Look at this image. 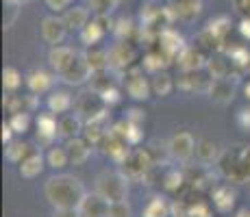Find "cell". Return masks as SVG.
Masks as SVG:
<instances>
[{"instance_id":"6da1fadb","label":"cell","mask_w":250,"mask_h":217,"mask_svg":"<svg viewBox=\"0 0 250 217\" xmlns=\"http://www.w3.org/2000/svg\"><path fill=\"white\" fill-rule=\"evenodd\" d=\"M85 194L83 182L70 174H57L44 182V196L55 209H79Z\"/></svg>"},{"instance_id":"7a4b0ae2","label":"cell","mask_w":250,"mask_h":217,"mask_svg":"<svg viewBox=\"0 0 250 217\" xmlns=\"http://www.w3.org/2000/svg\"><path fill=\"white\" fill-rule=\"evenodd\" d=\"M96 191L104 200L111 202V204L113 202H122L128 196V178L122 172L107 170V172L98 174V178H96Z\"/></svg>"},{"instance_id":"3957f363","label":"cell","mask_w":250,"mask_h":217,"mask_svg":"<svg viewBox=\"0 0 250 217\" xmlns=\"http://www.w3.org/2000/svg\"><path fill=\"white\" fill-rule=\"evenodd\" d=\"M76 107V113L85 119V122H94V119H107V102L104 98L98 94V91L89 89V91H83V94L76 98L74 102Z\"/></svg>"},{"instance_id":"277c9868","label":"cell","mask_w":250,"mask_h":217,"mask_svg":"<svg viewBox=\"0 0 250 217\" xmlns=\"http://www.w3.org/2000/svg\"><path fill=\"white\" fill-rule=\"evenodd\" d=\"M144 67H128L126 72H124V89H126V96L131 100H135V102H144V100H148L152 96V85H150V79H146V74H144Z\"/></svg>"},{"instance_id":"5b68a950","label":"cell","mask_w":250,"mask_h":217,"mask_svg":"<svg viewBox=\"0 0 250 217\" xmlns=\"http://www.w3.org/2000/svg\"><path fill=\"white\" fill-rule=\"evenodd\" d=\"M122 165L126 167V174L131 178H148V174L155 170L157 161L148 148H135V150H131Z\"/></svg>"},{"instance_id":"8992f818","label":"cell","mask_w":250,"mask_h":217,"mask_svg":"<svg viewBox=\"0 0 250 217\" xmlns=\"http://www.w3.org/2000/svg\"><path fill=\"white\" fill-rule=\"evenodd\" d=\"M137 61V48L128 39H120L113 48H109V70L126 72Z\"/></svg>"},{"instance_id":"52a82bcc","label":"cell","mask_w":250,"mask_h":217,"mask_svg":"<svg viewBox=\"0 0 250 217\" xmlns=\"http://www.w3.org/2000/svg\"><path fill=\"white\" fill-rule=\"evenodd\" d=\"M70 28L68 24H65L63 16H46L44 20L40 22V35L42 39H44L46 43H50V46H61L63 43V39L68 37Z\"/></svg>"},{"instance_id":"ba28073f","label":"cell","mask_w":250,"mask_h":217,"mask_svg":"<svg viewBox=\"0 0 250 217\" xmlns=\"http://www.w3.org/2000/svg\"><path fill=\"white\" fill-rule=\"evenodd\" d=\"M196 139L191 133L187 130H179V133L172 135L170 143H167V152L176 158V161H189L191 157L196 154Z\"/></svg>"},{"instance_id":"9c48e42d","label":"cell","mask_w":250,"mask_h":217,"mask_svg":"<svg viewBox=\"0 0 250 217\" xmlns=\"http://www.w3.org/2000/svg\"><path fill=\"white\" fill-rule=\"evenodd\" d=\"M213 79L209 76L207 70H194V72H183V76L176 80V87L183 91H200V94H209Z\"/></svg>"},{"instance_id":"30bf717a","label":"cell","mask_w":250,"mask_h":217,"mask_svg":"<svg viewBox=\"0 0 250 217\" xmlns=\"http://www.w3.org/2000/svg\"><path fill=\"white\" fill-rule=\"evenodd\" d=\"M220 176L229 182H239V146H233L230 150L220 152V158L215 161Z\"/></svg>"},{"instance_id":"8fae6325","label":"cell","mask_w":250,"mask_h":217,"mask_svg":"<svg viewBox=\"0 0 250 217\" xmlns=\"http://www.w3.org/2000/svg\"><path fill=\"white\" fill-rule=\"evenodd\" d=\"M91 67L89 63L85 61V55H76V59L72 61V65L68 67V70L63 72V74H59L61 76V80H63L65 85H74V87H79V85H83V83H87V80L91 79Z\"/></svg>"},{"instance_id":"7c38bea8","label":"cell","mask_w":250,"mask_h":217,"mask_svg":"<svg viewBox=\"0 0 250 217\" xmlns=\"http://www.w3.org/2000/svg\"><path fill=\"white\" fill-rule=\"evenodd\" d=\"M207 59H209V57H207L200 48H196L194 43H189V46H185L179 55H176L174 61L179 63L181 72H194V70H205Z\"/></svg>"},{"instance_id":"4fadbf2b","label":"cell","mask_w":250,"mask_h":217,"mask_svg":"<svg viewBox=\"0 0 250 217\" xmlns=\"http://www.w3.org/2000/svg\"><path fill=\"white\" fill-rule=\"evenodd\" d=\"M109 206H111V202L104 200L98 191L85 194L83 202L79 204V215L81 217H109Z\"/></svg>"},{"instance_id":"5bb4252c","label":"cell","mask_w":250,"mask_h":217,"mask_svg":"<svg viewBox=\"0 0 250 217\" xmlns=\"http://www.w3.org/2000/svg\"><path fill=\"white\" fill-rule=\"evenodd\" d=\"M85 128V122L79 113H63L59 115V122H57V137L59 139H74L81 137Z\"/></svg>"},{"instance_id":"9a60e30c","label":"cell","mask_w":250,"mask_h":217,"mask_svg":"<svg viewBox=\"0 0 250 217\" xmlns=\"http://www.w3.org/2000/svg\"><path fill=\"white\" fill-rule=\"evenodd\" d=\"M157 41H159V50L166 52L170 59H176V55L187 46L183 35L174 28H161L159 35H157Z\"/></svg>"},{"instance_id":"2e32d148","label":"cell","mask_w":250,"mask_h":217,"mask_svg":"<svg viewBox=\"0 0 250 217\" xmlns=\"http://www.w3.org/2000/svg\"><path fill=\"white\" fill-rule=\"evenodd\" d=\"M103 143H104V154L115 163H124L126 157L131 154V148H128L131 143H128L126 139H122L120 135H115L113 130H109Z\"/></svg>"},{"instance_id":"e0dca14e","label":"cell","mask_w":250,"mask_h":217,"mask_svg":"<svg viewBox=\"0 0 250 217\" xmlns=\"http://www.w3.org/2000/svg\"><path fill=\"white\" fill-rule=\"evenodd\" d=\"M170 11L174 20L181 22H194L203 11V0H174L170 4Z\"/></svg>"},{"instance_id":"ac0fdd59","label":"cell","mask_w":250,"mask_h":217,"mask_svg":"<svg viewBox=\"0 0 250 217\" xmlns=\"http://www.w3.org/2000/svg\"><path fill=\"white\" fill-rule=\"evenodd\" d=\"M76 55H79V52H76L74 48L61 43V46L50 48V52H48V61H50V67L57 72V74H63V72L72 65V61L76 59Z\"/></svg>"},{"instance_id":"d6986e66","label":"cell","mask_w":250,"mask_h":217,"mask_svg":"<svg viewBox=\"0 0 250 217\" xmlns=\"http://www.w3.org/2000/svg\"><path fill=\"white\" fill-rule=\"evenodd\" d=\"M65 150H68L72 165H85L91 154V143L81 135V137H74V139L65 141Z\"/></svg>"},{"instance_id":"ffe728a7","label":"cell","mask_w":250,"mask_h":217,"mask_svg":"<svg viewBox=\"0 0 250 217\" xmlns=\"http://www.w3.org/2000/svg\"><path fill=\"white\" fill-rule=\"evenodd\" d=\"M211 197H213V209L218 213H230L235 206V200H237V194L230 185H220L211 189Z\"/></svg>"},{"instance_id":"44dd1931","label":"cell","mask_w":250,"mask_h":217,"mask_svg":"<svg viewBox=\"0 0 250 217\" xmlns=\"http://www.w3.org/2000/svg\"><path fill=\"white\" fill-rule=\"evenodd\" d=\"M57 122H59V119L55 118L52 111L37 115V119H35V124H37V141L50 146L52 139L57 137Z\"/></svg>"},{"instance_id":"7402d4cb","label":"cell","mask_w":250,"mask_h":217,"mask_svg":"<svg viewBox=\"0 0 250 217\" xmlns=\"http://www.w3.org/2000/svg\"><path fill=\"white\" fill-rule=\"evenodd\" d=\"M230 67H233V61H230L227 55H222V50H220V52H213V55L207 59L205 70L209 72V76L215 80V79H229Z\"/></svg>"},{"instance_id":"603a6c76","label":"cell","mask_w":250,"mask_h":217,"mask_svg":"<svg viewBox=\"0 0 250 217\" xmlns=\"http://www.w3.org/2000/svg\"><path fill=\"white\" fill-rule=\"evenodd\" d=\"M209 96L215 104H230L235 98V85L230 83L229 79H215L211 83V89H209Z\"/></svg>"},{"instance_id":"cb8c5ba5","label":"cell","mask_w":250,"mask_h":217,"mask_svg":"<svg viewBox=\"0 0 250 217\" xmlns=\"http://www.w3.org/2000/svg\"><path fill=\"white\" fill-rule=\"evenodd\" d=\"M46 107H48V111H52L55 115H63V113H68V111L74 107V98H72L70 91L57 89V91H52V94L48 96Z\"/></svg>"},{"instance_id":"d4e9b609","label":"cell","mask_w":250,"mask_h":217,"mask_svg":"<svg viewBox=\"0 0 250 217\" xmlns=\"http://www.w3.org/2000/svg\"><path fill=\"white\" fill-rule=\"evenodd\" d=\"M104 35H107V28L96 20V16L91 18V20L85 24V26L81 28V33H79L81 41H83L85 46H98V43L104 39Z\"/></svg>"},{"instance_id":"484cf974","label":"cell","mask_w":250,"mask_h":217,"mask_svg":"<svg viewBox=\"0 0 250 217\" xmlns=\"http://www.w3.org/2000/svg\"><path fill=\"white\" fill-rule=\"evenodd\" d=\"M48 165L46 163V157H42V154H37V152H31L26 158L20 163V167H18V172H20V176L22 178H37L42 172H44V167Z\"/></svg>"},{"instance_id":"4316f807","label":"cell","mask_w":250,"mask_h":217,"mask_svg":"<svg viewBox=\"0 0 250 217\" xmlns=\"http://www.w3.org/2000/svg\"><path fill=\"white\" fill-rule=\"evenodd\" d=\"M24 83H26V87H28V91H31V94L42 96V94H46V91H50L52 76L48 74V72H44V70H33L31 74L24 79Z\"/></svg>"},{"instance_id":"83f0119b","label":"cell","mask_w":250,"mask_h":217,"mask_svg":"<svg viewBox=\"0 0 250 217\" xmlns=\"http://www.w3.org/2000/svg\"><path fill=\"white\" fill-rule=\"evenodd\" d=\"M63 20H65V24H68L70 31L81 33V28H83L85 24L91 20V13H89L87 7H79V4H72L68 11L63 13Z\"/></svg>"},{"instance_id":"f1b7e54d","label":"cell","mask_w":250,"mask_h":217,"mask_svg":"<svg viewBox=\"0 0 250 217\" xmlns=\"http://www.w3.org/2000/svg\"><path fill=\"white\" fill-rule=\"evenodd\" d=\"M115 135H120L122 139H126L131 146H137L139 141L144 139V130H142V126L139 124H133V122H128L126 118L122 119V122H118L115 126L111 128Z\"/></svg>"},{"instance_id":"f546056e","label":"cell","mask_w":250,"mask_h":217,"mask_svg":"<svg viewBox=\"0 0 250 217\" xmlns=\"http://www.w3.org/2000/svg\"><path fill=\"white\" fill-rule=\"evenodd\" d=\"M83 55H85V61L91 67V72L109 70V50H104L103 46H87V50Z\"/></svg>"},{"instance_id":"4dcf8cb0","label":"cell","mask_w":250,"mask_h":217,"mask_svg":"<svg viewBox=\"0 0 250 217\" xmlns=\"http://www.w3.org/2000/svg\"><path fill=\"white\" fill-rule=\"evenodd\" d=\"M196 157H198V161L203 163V165H209V163H215L220 158V148L218 143L213 141V139H198V143H196Z\"/></svg>"},{"instance_id":"1f68e13d","label":"cell","mask_w":250,"mask_h":217,"mask_svg":"<svg viewBox=\"0 0 250 217\" xmlns=\"http://www.w3.org/2000/svg\"><path fill=\"white\" fill-rule=\"evenodd\" d=\"M170 61L172 59L163 50H150V52H146V55H144L142 67L148 72V74H157V72L166 70V65L170 63Z\"/></svg>"},{"instance_id":"d6a6232c","label":"cell","mask_w":250,"mask_h":217,"mask_svg":"<svg viewBox=\"0 0 250 217\" xmlns=\"http://www.w3.org/2000/svg\"><path fill=\"white\" fill-rule=\"evenodd\" d=\"M150 85H152V96H159V98H166V96H170L172 89L176 87L174 79H172V76L167 74L166 70H161V72H157V74H152Z\"/></svg>"},{"instance_id":"836d02e7","label":"cell","mask_w":250,"mask_h":217,"mask_svg":"<svg viewBox=\"0 0 250 217\" xmlns=\"http://www.w3.org/2000/svg\"><path fill=\"white\" fill-rule=\"evenodd\" d=\"M28 154H31V146L26 141H22V139H16V141L11 139L9 143H4V157H7V161L20 165Z\"/></svg>"},{"instance_id":"e575fe53","label":"cell","mask_w":250,"mask_h":217,"mask_svg":"<svg viewBox=\"0 0 250 217\" xmlns=\"http://www.w3.org/2000/svg\"><path fill=\"white\" fill-rule=\"evenodd\" d=\"M142 217H172V206L163 200L161 196L150 197L146 206L142 211Z\"/></svg>"},{"instance_id":"d590c367","label":"cell","mask_w":250,"mask_h":217,"mask_svg":"<svg viewBox=\"0 0 250 217\" xmlns=\"http://www.w3.org/2000/svg\"><path fill=\"white\" fill-rule=\"evenodd\" d=\"M194 46L200 48V50H203L207 57H211L213 52H220V50H222V41H220L211 31H207V28L194 39Z\"/></svg>"},{"instance_id":"8d00e7d4","label":"cell","mask_w":250,"mask_h":217,"mask_svg":"<svg viewBox=\"0 0 250 217\" xmlns=\"http://www.w3.org/2000/svg\"><path fill=\"white\" fill-rule=\"evenodd\" d=\"M103 122H104V119H94V122H85L83 137L87 139L91 146H96V143H103V141H104V137H107L109 130H104Z\"/></svg>"},{"instance_id":"74e56055","label":"cell","mask_w":250,"mask_h":217,"mask_svg":"<svg viewBox=\"0 0 250 217\" xmlns=\"http://www.w3.org/2000/svg\"><path fill=\"white\" fill-rule=\"evenodd\" d=\"M46 163L48 167H52V170H63V167L70 165V157H68V150H65V146H50V150L46 154Z\"/></svg>"},{"instance_id":"f35d334b","label":"cell","mask_w":250,"mask_h":217,"mask_svg":"<svg viewBox=\"0 0 250 217\" xmlns=\"http://www.w3.org/2000/svg\"><path fill=\"white\" fill-rule=\"evenodd\" d=\"M230 28H233V22H230V18H227V16H218L207 24V31L213 33L222 43L227 41V37L230 35Z\"/></svg>"},{"instance_id":"ab89813d","label":"cell","mask_w":250,"mask_h":217,"mask_svg":"<svg viewBox=\"0 0 250 217\" xmlns=\"http://www.w3.org/2000/svg\"><path fill=\"white\" fill-rule=\"evenodd\" d=\"M185 182H187L185 174L179 172V170H167L166 174H163V178H161L163 189L170 191V194H176V191H181L183 187H185Z\"/></svg>"},{"instance_id":"60d3db41","label":"cell","mask_w":250,"mask_h":217,"mask_svg":"<svg viewBox=\"0 0 250 217\" xmlns=\"http://www.w3.org/2000/svg\"><path fill=\"white\" fill-rule=\"evenodd\" d=\"M185 200V197H183ZM187 202V217H213V209L209 206V202L200 200H185Z\"/></svg>"},{"instance_id":"b9f144b4","label":"cell","mask_w":250,"mask_h":217,"mask_svg":"<svg viewBox=\"0 0 250 217\" xmlns=\"http://www.w3.org/2000/svg\"><path fill=\"white\" fill-rule=\"evenodd\" d=\"M9 124H11V128H13V133L16 135H24V133H28V128H31V115H28L26 111L11 113Z\"/></svg>"},{"instance_id":"7bdbcfd3","label":"cell","mask_w":250,"mask_h":217,"mask_svg":"<svg viewBox=\"0 0 250 217\" xmlns=\"http://www.w3.org/2000/svg\"><path fill=\"white\" fill-rule=\"evenodd\" d=\"M2 85L7 91H18L22 87V74L11 65L4 67L2 70Z\"/></svg>"},{"instance_id":"ee69618b","label":"cell","mask_w":250,"mask_h":217,"mask_svg":"<svg viewBox=\"0 0 250 217\" xmlns=\"http://www.w3.org/2000/svg\"><path fill=\"white\" fill-rule=\"evenodd\" d=\"M239 182H250V146H239Z\"/></svg>"},{"instance_id":"f6af8a7d","label":"cell","mask_w":250,"mask_h":217,"mask_svg":"<svg viewBox=\"0 0 250 217\" xmlns=\"http://www.w3.org/2000/svg\"><path fill=\"white\" fill-rule=\"evenodd\" d=\"M91 83V89L98 91V94H103V91H107L109 87H113L111 79H109V70H100V72H94L89 79Z\"/></svg>"},{"instance_id":"bcb514c9","label":"cell","mask_w":250,"mask_h":217,"mask_svg":"<svg viewBox=\"0 0 250 217\" xmlns=\"http://www.w3.org/2000/svg\"><path fill=\"white\" fill-rule=\"evenodd\" d=\"M133 211H131V204H128L126 200L122 202H113L111 206H109V217H131Z\"/></svg>"},{"instance_id":"7dc6e473","label":"cell","mask_w":250,"mask_h":217,"mask_svg":"<svg viewBox=\"0 0 250 217\" xmlns=\"http://www.w3.org/2000/svg\"><path fill=\"white\" fill-rule=\"evenodd\" d=\"M89 4L94 9V13H109L115 9L118 0H89Z\"/></svg>"},{"instance_id":"c3c4849f","label":"cell","mask_w":250,"mask_h":217,"mask_svg":"<svg viewBox=\"0 0 250 217\" xmlns=\"http://www.w3.org/2000/svg\"><path fill=\"white\" fill-rule=\"evenodd\" d=\"M46 2V7L50 9V11H55V13H65L68 9L74 4V0H44Z\"/></svg>"},{"instance_id":"681fc988","label":"cell","mask_w":250,"mask_h":217,"mask_svg":"<svg viewBox=\"0 0 250 217\" xmlns=\"http://www.w3.org/2000/svg\"><path fill=\"white\" fill-rule=\"evenodd\" d=\"M20 4H11V2H7V9H4V28H11L13 26V22H16V18H18V13H20Z\"/></svg>"},{"instance_id":"f907efd6","label":"cell","mask_w":250,"mask_h":217,"mask_svg":"<svg viewBox=\"0 0 250 217\" xmlns=\"http://www.w3.org/2000/svg\"><path fill=\"white\" fill-rule=\"evenodd\" d=\"M235 122L242 130L250 133V109H239L237 115H235Z\"/></svg>"},{"instance_id":"816d5d0a","label":"cell","mask_w":250,"mask_h":217,"mask_svg":"<svg viewBox=\"0 0 250 217\" xmlns=\"http://www.w3.org/2000/svg\"><path fill=\"white\" fill-rule=\"evenodd\" d=\"M126 119H128V122L139 124V126H142V124L146 122V111H142V109H137V107L126 109Z\"/></svg>"},{"instance_id":"f5cc1de1","label":"cell","mask_w":250,"mask_h":217,"mask_svg":"<svg viewBox=\"0 0 250 217\" xmlns=\"http://www.w3.org/2000/svg\"><path fill=\"white\" fill-rule=\"evenodd\" d=\"M104 98V102H107V107H113V104H118L120 100H122V96H120V91L115 89V87H109L107 91H103L100 94Z\"/></svg>"},{"instance_id":"db71d44e","label":"cell","mask_w":250,"mask_h":217,"mask_svg":"<svg viewBox=\"0 0 250 217\" xmlns=\"http://www.w3.org/2000/svg\"><path fill=\"white\" fill-rule=\"evenodd\" d=\"M233 7L242 18H250V0H233Z\"/></svg>"},{"instance_id":"11a10c76","label":"cell","mask_w":250,"mask_h":217,"mask_svg":"<svg viewBox=\"0 0 250 217\" xmlns=\"http://www.w3.org/2000/svg\"><path fill=\"white\" fill-rule=\"evenodd\" d=\"M237 31H239V35H242L244 39L250 41V18H242V22L237 24Z\"/></svg>"},{"instance_id":"9f6ffc18","label":"cell","mask_w":250,"mask_h":217,"mask_svg":"<svg viewBox=\"0 0 250 217\" xmlns=\"http://www.w3.org/2000/svg\"><path fill=\"white\" fill-rule=\"evenodd\" d=\"M55 217H81V215H79V209H57Z\"/></svg>"},{"instance_id":"6f0895ef","label":"cell","mask_w":250,"mask_h":217,"mask_svg":"<svg viewBox=\"0 0 250 217\" xmlns=\"http://www.w3.org/2000/svg\"><path fill=\"white\" fill-rule=\"evenodd\" d=\"M11 135H13V128H11V124H2V143H9L11 141Z\"/></svg>"},{"instance_id":"680465c9","label":"cell","mask_w":250,"mask_h":217,"mask_svg":"<svg viewBox=\"0 0 250 217\" xmlns=\"http://www.w3.org/2000/svg\"><path fill=\"white\" fill-rule=\"evenodd\" d=\"M4 2H11V4H26V2H31V0H4Z\"/></svg>"},{"instance_id":"91938a15","label":"cell","mask_w":250,"mask_h":217,"mask_svg":"<svg viewBox=\"0 0 250 217\" xmlns=\"http://www.w3.org/2000/svg\"><path fill=\"white\" fill-rule=\"evenodd\" d=\"M244 94H246V98L250 100V80H248L246 85H244Z\"/></svg>"},{"instance_id":"94428289","label":"cell","mask_w":250,"mask_h":217,"mask_svg":"<svg viewBox=\"0 0 250 217\" xmlns=\"http://www.w3.org/2000/svg\"><path fill=\"white\" fill-rule=\"evenodd\" d=\"M237 217H250V213H248V211H239Z\"/></svg>"}]
</instances>
